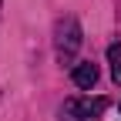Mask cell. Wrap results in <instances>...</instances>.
<instances>
[{
    "mask_svg": "<svg viewBox=\"0 0 121 121\" xmlns=\"http://www.w3.org/2000/svg\"><path fill=\"white\" fill-rule=\"evenodd\" d=\"M108 98H94V101H78V98H71L64 101V108H60V121H94L101 118L104 111H108Z\"/></svg>",
    "mask_w": 121,
    "mask_h": 121,
    "instance_id": "2",
    "label": "cell"
},
{
    "mask_svg": "<svg viewBox=\"0 0 121 121\" xmlns=\"http://www.w3.org/2000/svg\"><path fill=\"white\" fill-rule=\"evenodd\" d=\"M108 64H111V78L121 87V44H111L108 47Z\"/></svg>",
    "mask_w": 121,
    "mask_h": 121,
    "instance_id": "4",
    "label": "cell"
},
{
    "mask_svg": "<svg viewBox=\"0 0 121 121\" xmlns=\"http://www.w3.org/2000/svg\"><path fill=\"white\" fill-rule=\"evenodd\" d=\"M74 84H78L81 91H91L98 84V64H91V60H81V64H74Z\"/></svg>",
    "mask_w": 121,
    "mask_h": 121,
    "instance_id": "3",
    "label": "cell"
},
{
    "mask_svg": "<svg viewBox=\"0 0 121 121\" xmlns=\"http://www.w3.org/2000/svg\"><path fill=\"white\" fill-rule=\"evenodd\" d=\"M81 24L78 17H64V20H57V30H54V51H57V60L60 64H71L74 54L81 51Z\"/></svg>",
    "mask_w": 121,
    "mask_h": 121,
    "instance_id": "1",
    "label": "cell"
}]
</instances>
